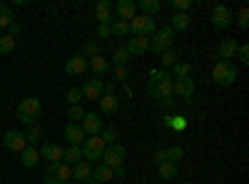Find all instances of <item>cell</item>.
<instances>
[{
	"mask_svg": "<svg viewBox=\"0 0 249 184\" xmlns=\"http://www.w3.org/2000/svg\"><path fill=\"white\" fill-rule=\"evenodd\" d=\"M164 127H170L175 132H184L187 130V119L182 115H167L164 117Z\"/></svg>",
	"mask_w": 249,
	"mask_h": 184,
	"instance_id": "484cf974",
	"label": "cell"
},
{
	"mask_svg": "<svg viewBox=\"0 0 249 184\" xmlns=\"http://www.w3.org/2000/svg\"><path fill=\"white\" fill-rule=\"evenodd\" d=\"M80 127H82V132H85V134L95 137V134H100L102 130H105V122H102V117L95 115V112H85V117H82V122H80Z\"/></svg>",
	"mask_w": 249,
	"mask_h": 184,
	"instance_id": "9c48e42d",
	"label": "cell"
},
{
	"mask_svg": "<svg viewBox=\"0 0 249 184\" xmlns=\"http://www.w3.org/2000/svg\"><path fill=\"white\" fill-rule=\"evenodd\" d=\"M237 25H239L242 30H247V28H249V10H247V5H242V8H239V13H237Z\"/></svg>",
	"mask_w": 249,
	"mask_h": 184,
	"instance_id": "60d3db41",
	"label": "cell"
},
{
	"mask_svg": "<svg viewBox=\"0 0 249 184\" xmlns=\"http://www.w3.org/2000/svg\"><path fill=\"white\" fill-rule=\"evenodd\" d=\"M0 5H3V3H0Z\"/></svg>",
	"mask_w": 249,
	"mask_h": 184,
	"instance_id": "db71d44e",
	"label": "cell"
},
{
	"mask_svg": "<svg viewBox=\"0 0 249 184\" xmlns=\"http://www.w3.org/2000/svg\"><path fill=\"white\" fill-rule=\"evenodd\" d=\"M112 177L115 179H124V167H115L112 169Z\"/></svg>",
	"mask_w": 249,
	"mask_h": 184,
	"instance_id": "681fc988",
	"label": "cell"
},
{
	"mask_svg": "<svg viewBox=\"0 0 249 184\" xmlns=\"http://www.w3.org/2000/svg\"><path fill=\"white\" fill-rule=\"evenodd\" d=\"M110 25H97V37H110Z\"/></svg>",
	"mask_w": 249,
	"mask_h": 184,
	"instance_id": "c3c4849f",
	"label": "cell"
},
{
	"mask_svg": "<svg viewBox=\"0 0 249 184\" xmlns=\"http://www.w3.org/2000/svg\"><path fill=\"white\" fill-rule=\"evenodd\" d=\"M115 15H117V20H124V23H130V20L137 15L135 0H117V3H115Z\"/></svg>",
	"mask_w": 249,
	"mask_h": 184,
	"instance_id": "4fadbf2b",
	"label": "cell"
},
{
	"mask_svg": "<svg viewBox=\"0 0 249 184\" xmlns=\"http://www.w3.org/2000/svg\"><path fill=\"white\" fill-rule=\"evenodd\" d=\"M190 72H192V65L190 63H179V60H177V63L172 65V80H182V77H190Z\"/></svg>",
	"mask_w": 249,
	"mask_h": 184,
	"instance_id": "4dcf8cb0",
	"label": "cell"
},
{
	"mask_svg": "<svg viewBox=\"0 0 249 184\" xmlns=\"http://www.w3.org/2000/svg\"><path fill=\"white\" fill-rule=\"evenodd\" d=\"M164 150H167V159H170V162H175V165H177V162L184 157V150H182V147H177V145H172V147H164Z\"/></svg>",
	"mask_w": 249,
	"mask_h": 184,
	"instance_id": "ab89813d",
	"label": "cell"
},
{
	"mask_svg": "<svg viewBox=\"0 0 249 184\" xmlns=\"http://www.w3.org/2000/svg\"><path fill=\"white\" fill-rule=\"evenodd\" d=\"M155 162H157V165H162V162H170V159H167V150H157V152H155Z\"/></svg>",
	"mask_w": 249,
	"mask_h": 184,
	"instance_id": "7dc6e473",
	"label": "cell"
},
{
	"mask_svg": "<svg viewBox=\"0 0 249 184\" xmlns=\"http://www.w3.org/2000/svg\"><path fill=\"white\" fill-rule=\"evenodd\" d=\"M105 142H102V137L100 134H95V137H88L85 142L80 145V150H82V159L85 162H97V159H102V152H105Z\"/></svg>",
	"mask_w": 249,
	"mask_h": 184,
	"instance_id": "5b68a950",
	"label": "cell"
},
{
	"mask_svg": "<svg viewBox=\"0 0 249 184\" xmlns=\"http://www.w3.org/2000/svg\"><path fill=\"white\" fill-rule=\"evenodd\" d=\"M80 92H82V97H85V100H100L102 95H105V83L97 80V77L85 80V85L80 87Z\"/></svg>",
	"mask_w": 249,
	"mask_h": 184,
	"instance_id": "8fae6325",
	"label": "cell"
},
{
	"mask_svg": "<svg viewBox=\"0 0 249 184\" xmlns=\"http://www.w3.org/2000/svg\"><path fill=\"white\" fill-rule=\"evenodd\" d=\"M170 28L172 30H187V28H190V15H187V13H172Z\"/></svg>",
	"mask_w": 249,
	"mask_h": 184,
	"instance_id": "4316f807",
	"label": "cell"
},
{
	"mask_svg": "<svg viewBox=\"0 0 249 184\" xmlns=\"http://www.w3.org/2000/svg\"><path fill=\"white\" fill-rule=\"evenodd\" d=\"M137 8H140L144 15H147V17H155V15L162 10V3H160V0H140Z\"/></svg>",
	"mask_w": 249,
	"mask_h": 184,
	"instance_id": "d4e9b609",
	"label": "cell"
},
{
	"mask_svg": "<svg viewBox=\"0 0 249 184\" xmlns=\"http://www.w3.org/2000/svg\"><path fill=\"white\" fill-rule=\"evenodd\" d=\"M85 70H88V57L85 55H72L65 63V72L68 75H82Z\"/></svg>",
	"mask_w": 249,
	"mask_h": 184,
	"instance_id": "d6986e66",
	"label": "cell"
},
{
	"mask_svg": "<svg viewBox=\"0 0 249 184\" xmlns=\"http://www.w3.org/2000/svg\"><path fill=\"white\" fill-rule=\"evenodd\" d=\"M88 67L92 70V75H95V77H105V75L112 70L110 60H105L102 55H97V57H90V60H88Z\"/></svg>",
	"mask_w": 249,
	"mask_h": 184,
	"instance_id": "e0dca14e",
	"label": "cell"
},
{
	"mask_svg": "<svg viewBox=\"0 0 249 184\" xmlns=\"http://www.w3.org/2000/svg\"><path fill=\"white\" fill-rule=\"evenodd\" d=\"M212 23H214V28H230L232 25V10L227 8V5H214L212 8Z\"/></svg>",
	"mask_w": 249,
	"mask_h": 184,
	"instance_id": "5bb4252c",
	"label": "cell"
},
{
	"mask_svg": "<svg viewBox=\"0 0 249 184\" xmlns=\"http://www.w3.org/2000/svg\"><path fill=\"white\" fill-rule=\"evenodd\" d=\"M177 52H172V50H167V52H162L160 55V65H162V70H167V67H172L175 63H177Z\"/></svg>",
	"mask_w": 249,
	"mask_h": 184,
	"instance_id": "d590c367",
	"label": "cell"
},
{
	"mask_svg": "<svg viewBox=\"0 0 249 184\" xmlns=\"http://www.w3.org/2000/svg\"><path fill=\"white\" fill-rule=\"evenodd\" d=\"M212 77H214L217 85L227 87V85H234L237 83L239 72H237L232 60H219V63H214V67H212Z\"/></svg>",
	"mask_w": 249,
	"mask_h": 184,
	"instance_id": "7a4b0ae2",
	"label": "cell"
},
{
	"mask_svg": "<svg viewBox=\"0 0 249 184\" xmlns=\"http://www.w3.org/2000/svg\"><path fill=\"white\" fill-rule=\"evenodd\" d=\"M20 162H23L28 169H33L37 162H40V152H37L35 147H25L23 152H20Z\"/></svg>",
	"mask_w": 249,
	"mask_h": 184,
	"instance_id": "cb8c5ba5",
	"label": "cell"
},
{
	"mask_svg": "<svg viewBox=\"0 0 249 184\" xmlns=\"http://www.w3.org/2000/svg\"><path fill=\"white\" fill-rule=\"evenodd\" d=\"M124 157H127V150H124L122 145H110V147H105L100 162H102L105 167L115 169V167H122V165H124Z\"/></svg>",
	"mask_w": 249,
	"mask_h": 184,
	"instance_id": "52a82bcc",
	"label": "cell"
},
{
	"mask_svg": "<svg viewBox=\"0 0 249 184\" xmlns=\"http://www.w3.org/2000/svg\"><path fill=\"white\" fill-rule=\"evenodd\" d=\"M170 5H172L175 13H187V10L192 8V0H172Z\"/></svg>",
	"mask_w": 249,
	"mask_h": 184,
	"instance_id": "7bdbcfd3",
	"label": "cell"
},
{
	"mask_svg": "<svg viewBox=\"0 0 249 184\" xmlns=\"http://www.w3.org/2000/svg\"><path fill=\"white\" fill-rule=\"evenodd\" d=\"M90 172H92V165H90V162H85V159H80L77 165H72V179H75V182L85 184L88 177H90Z\"/></svg>",
	"mask_w": 249,
	"mask_h": 184,
	"instance_id": "603a6c76",
	"label": "cell"
},
{
	"mask_svg": "<svg viewBox=\"0 0 249 184\" xmlns=\"http://www.w3.org/2000/svg\"><path fill=\"white\" fill-rule=\"evenodd\" d=\"M43 179H45V184H70V179H72V167L65 165V162H55V165H48Z\"/></svg>",
	"mask_w": 249,
	"mask_h": 184,
	"instance_id": "3957f363",
	"label": "cell"
},
{
	"mask_svg": "<svg viewBox=\"0 0 249 184\" xmlns=\"http://www.w3.org/2000/svg\"><path fill=\"white\" fill-rule=\"evenodd\" d=\"M172 40H175V30L167 25V28H160L155 33V37H150V52L155 55H162V52H167L172 50Z\"/></svg>",
	"mask_w": 249,
	"mask_h": 184,
	"instance_id": "277c9868",
	"label": "cell"
},
{
	"mask_svg": "<svg viewBox=\"0 0 249 184\" xmlns=\"http://www.w3.org/2000/svg\"><path fill=\"white\" fill-rule=\"evenodd\" d=\"M82 117H85V110H82L80 105H72V107L68 110V119H72V122H82Z\"/></svg>",
	"mask_w": 249,
	"mask_h": 184,
	"instance_id": "b9f144b4",
	"label": "cell"
},
{
	"mask_svg": "<svg viewBox=\"0 0 249 184\" xmlns=\"http://www.w3.org/2000/svg\"><path fill=\"white\" fill-rule=\"evenodd\" d=\"M115 80L117 83H124L127 80V67H115Z\"/></svg>",
	"mask_w": 249,
	"mask_h": 184,
	"instance_id": "bcb514c9",
	"label": "cell"
},
{
	"mask_svg": "<svg viewBox=\"0 0 249 184\" xmlns=\"http://www.w3.org/2000/svg\"><path fill=\"white\" fill-rule=\"evenodd\" d=\"M37 152H40V159H48L50 165H55V162H62V152L65 150H62L60 145H43Z\"/></svg>",
	"mask_w": 249,
	"mask_h": 184,
	"instance_id": "ffe728a7",
	"label": "cell"
},
{
	"mask_svg": "<svg viewBox=\"0 0 249 184\" xmlns=\"http://www.w3.org/2000/svg\"><path fill=\"white\" fill-rule=\"evenodd\" d=\"M157 172H160V177L162 179H175L177 177V165L175 162H162V165H157Z\"/></svg>",
	"mask_w": 249,
	"mask_h": 184,
	"instance_id": "f546056e",
	"label": "cell"
},
{
	"mask_svg": "<svg viewBox=\"0 0 249 184\" xmlns=\"http://www.w3.org/2000/svg\"><path fill=\"white\" fill-rule=\"evenodd\" d=\"M95 20L100 25H112V20H115V3H110V0H100V3L95 5Z\"/></svg>",
	"mask_w": 249,
	"mask_h": 184,
	"instance_id": "30bf717a",
	"label": "cell"
},
{
	"mask_svg": "<svg viewBox=\"0 0 249 184\" xmlns=\"http://www.w3.org/2000/svg\"><path fill=\"white\" fill-rule=\"evenodd\" d=\"M65 100H68V105L72 107V105H80L82 102V92H80V87H70L68 92H65Z\"/></svg>",
	"mask_w": 249,
	"mask_h": 184,
	"instance_id": "8d00e7d4",
	"label": "cell"
},
{
	"mask_svg": "<svg viewBox=\"0 0 249 184\" xmlns=\"http://www.w3.org/2000/svg\"><path fill=\"white\" fill-rule=\"evenodd\" d=\"M124 48H127L130 55H144V52H150V37H140V35H137V37H132Z\"/></svg>",
	"mask_w": 249,
	"mask_h": 184,
	"instance_id": "44dd1931",
	"label": "cell"
},
{
	"mask_svg": "<svg viewBox=\"0 0 249 184\" xmlns=\"http://www.w3.org/2000/svg\"><path fill=\"white\" fill-rule=\"evenodd\" d=\"M3 145H5V150H10V152H23L25 147H28V139H25V132H18V130H8L5 134H3Z\"/></svg>",
	"mask_w": 249,
	"mask_h": 184,
	"instance_id": "ba28073f",
	"label": "cell"
},
{
	"mask_svg": "<svg viewBox=\"0 0 249 184\" xmlns=\"http://www.w3.org/2000/svg\"><path fill=\"white\" fill-rule=\"evenodd\" d=\"M13 25V13L8 5H0V28H10Z\"/></svg>",
	"mask_w": 249,
	"mask_h": 184,
	"instance_id": "74e56055",
	"label": "cell"
},
{
	"mask_svg": "<svg viewBox=\"0 0 249 184\" xmlns=\"http://www.w3.org/2000/svg\"><path fill=\"white\" fill-rule=\"evenodd\" d=\"M82 55H85L88 60H90V57H97V55H100V43H95V40H90V43L85 45V52H82Z\"/></svg>",
	"mask_w": 249,
	"mask_h": 184,
	"instance_id": "ee69618b",
	"label": "cell"
},
{
	"mask_svg": "<svg viewBox=\"0 0 249 184\" xmlns=\"http://www.w3.org/2000/svg\"><path fill=\"white\" fill-rule=\"evenodd\" d=\"M147 92L155 100H167L172 97V80H164V83H147Z\"/></svg>",
	"mask_w": 249,
	"mask_h": 184,
	"instance_id": "9a60e30c",
	"label": "cell"
},
{
	"mask_svg": "<svg viewBox=\"0 0 249 184\" xmlns=\"http://www.w3.org/2000/svg\"><path fill=\"white\" fill-rule=\"evenodd\" d=\"M15 50V37L13 35H0V55H10Z\"/></svg>",
	"mask_w": 249,
	"mask_h": 184,
	"instance_id": "836d02e7",
	"label": "cell"
},
{
	"mask_svg": "<svg viewBox=\"0 0 249 184\" xmlns=\"http://www.w3.org/2000/svg\"><path fill=\"white\" fill-rule=\"evenodd\" d=\"M182 184H195V182H182Z\"/></svg>",
	"mask_w": 249,
	"mask_h": 184,
	"instance_id": "f5cc1de1",
	"label": "cell"
},
{
	"mask_svg": "<svg viewBox=\"0 0 249 184\" xmlns=\"http://www.w3.org/2000/svg\"><path fill=\"white\" fill-rule=\"evenodd\" d=\"M112 60H115V67H127V63L132 60V55L127 52V48H115V50H112Z\"/></svg>",
	"mask_w": 249,
	"mask_h": 184,
	"instance_id": "83f0119b",
	"label": "cell"
},
{
	"mask_svg": "<svg viewBox=\"0 0 249 184\" xmlns=\"http://www.w3.org/2000/svg\"><path fill=\"white\" fill-rule=\"evenodd\" d=\"M18 33H20V28L13 23V25H10V35H13V37H18Z\"/></svg>",
	"mask_w": 249,
	"mask_h": 184,
	"instance_id": "f907efd6",
	"label": "cell"
},
{
	"mask_svg": "<svg viewBox=\"0 0 249 184\" xmlns=\"http://www.w3.org/2000/svg\"><path fill=\"white\" fill-rule=\"evenodd\" d=\"M130 33L137 37H152L155 33H157V28H155V17H147V15H135L132 20H130Z\"/></svg>",
	"mask_w": 249,
	"mask_h": 184,
	"instance_id": "8992f818",
	"label": "cell"
},
{
	"mask_svg": "<svg viewBox=\"0 0 249 184\" xmlns=\"http://www.w3.org/2000/svg\"><path fill=\"white\" fill-rule=\"evenodd\" d=\"M85 132H82V127H80V122H70V125L65 127V139H68V145H75V147H80L82 142H85Z\"/></svg>",
	"mask_w": 249,
	"mask_h": 184,
	"instance_id": "2e32d148",
	"label": "cell"
},
{
	"mask_svg": "<svg viewBox=\"0 0 249 184\" xmlns=\"http://www.w3.org/2000/svg\"><path fill=\"white\" fill-rule=\"evenodd\" d=\"M237 50H239V43H237L234 37H230V40H222V43H219L217 55H219L222 60H232V57L237 55Z\"/></svg>",
	"mask_w": 249,
	"mask_h": 184,
	"instance_id": "7402d4cb",
	"label": "cell"
},
{
	"mask_svg": "<svg viewBox=\"0 0 249 184\" xmlns=\"http://www.w3.org/2000/svg\"><path fill=\"white\" fill-rule=\"evenodd\" d=\"M162 105H164V107H172V105H175V100H172V97H167V100H162Z\"/></svg>",
	"mask_w": 249,
	"mask_h": 184,
	"instance_id": "816d5d0a",
	"label": "cell"
},
{
	"mask_svg": "<svg viewBox=\"0 0 249 184\" xmlns=\"http://www.w3.org/2000/svg\"><path fill=\"white\" fill-rule=\"evenodd\" d=\"M82 159V150L80 147H75V145H70L65 152H62V162H65V165H77V162Z\"/></svg>",
	"mask_w": 249,
	"mask_h": 184,
	"instance_id": "f1b7e54d",
	"label": "cell"
},
{
	"mask_svg": "<svg viewBox=\"0 0 249 184\" xmlns=\"http://www.w3.org/2000/svg\"><path fill=\"white\" fill-rule=\"evenodd\" d=\"M40 112H43V105H40L37 97H25L20 105L15 107V117L23 122V125H35V119L40 117Z\"/></svg>",
	"mask_w": 249,
	"mask_h": 184,
	"instance_id": "6da1fadb",
	"label": "cell"
},
{
	"mask_svg": "<svg viewBox=\"0 0 249 184\" xmlns=\"http://www.w3.org/2000/svg\"><path fill=\"white\" fill-rule=\"evenodd\" d=\"M237 57L242 60V63H249V45L244 43V45H239V50H237Z\"/></svg>",
	"mask_w": 249,
	"mask_h": 184,
	"instance_id": "f6af8a7d",
	"label": "cell"
},
{
	"mask_svg": "<svg viewBox=\"0 0 249 184\" xmlns=\"http://www.w3.org/2000/svg\"><path fill=\"white\" fill-rule=\"evenodd\" d=\"M97 107H100L102 115H115V112L120 110V100H117L112 92H105V95L97 100Z\"/></svg>",
	"mask_w": 249,
	"mask_h": 184,
	"instance_id": "ac0fdd59",
	"label": "cell"
},
{
	"mask_svg": "<svg viewBox=\"0 0 249 184\" xmlns=\"http://www.w3.org/2000/svg\"><path fill=\"white\" fill-rule=\"evenodd\" d=\"M172 95L190 100L195 95V80L192 77H182V80H172Z\"/></svg>",
	"mask_w": 249,
	"mask_h": 184,
	"instance_id": "7c38bea8",
	"label": "cell"
},
{
	"mask_svg": "<svg viewBox=\"0 0 249 184\" xmlns=\"http://www.w3.org/2000/svg\"><path fill=\"white\" fill-rule=\"evenodd\" d=\"M110 33L117 35V37H124V35H130V23H124V20H112V25H110Z\"/></svg>",
	"mask_w": 249,
	"mask_h": 184,
	"instance_id": "1f68e13d",
	"label": "cell"
},
{
	"mask_svg": "<svg viewBox=\"0 0 249 184\" xmlns=\"http://www.w3.org/2000/svg\"><path fill=\"white\" fill-rule=\"evenodd\" d=\"M25 139H28V147H35L40 139H43V130H40L37 125H30L28 132H25Z\"/></svg>",
	"mask_w": 249,
	"mask_h": 184,
	"instance_id": "d6a6232c",
	"label": "cell"
},
{
	"mask_svg": "<svg viewBox=\"0 0 249 184\" xmlns=\"http://www.w3.org/2000/svg\"><path fill=\"white\" fill-rule=\"evenodd\" d=\"M164 80H172V75H170L167 70L157 67V70H152V72H150V83H164Z\"/></svg>",
	"mask_w": 249,
	"mask_h": 184,
	"instance_id": "f35d334b",
	"label": "cell"
},
{
	"mask_svg": "<svg viewBox=\"0 0 249 184\" xmlns=\"http://www.w3.org/2000/svg\"><path fill=\"white\" fill-rule=\"evenodd\" d=\"M100 137H102V142H105V145L110 147V145H117V142H115V139L120 137V132H117L115 127H105V130H102V132H100Z\"/></svg>",
	"mask_w": 249,
	"mask_h": 184,
	"instance_id": "e575fe53",
	"label": "cell"
}]
</instances>
